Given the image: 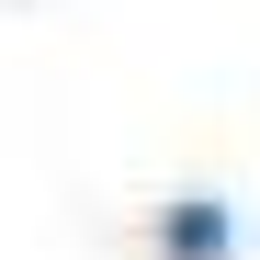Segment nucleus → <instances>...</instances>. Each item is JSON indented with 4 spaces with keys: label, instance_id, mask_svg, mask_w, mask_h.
<instances>
[{
    "label": "nucleus",
    "instance_id": "f257e3e1",
    "mask_svg": "<svg viewBox=\"0 0 260 260\" xmlns=\"http://www.w3.org/2000/svg\"><path fill=\"white\" fill-rule=\"evenodd\" d=\"M170 249H181V260H215V249H226V215H215V204H181V215H170Z\"/></svg>",
    "mask_w": 260,
    "mask_h": 260
}]
</instances>
